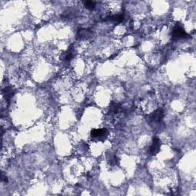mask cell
Instances as JSON below:
<instances>
[{
  "label": "cell",
  "mask_w": 196,
  "mask_h": 196,
  "mask_svg": "<svg viewBox=\"0 0 196 196\" xmlns=\"http://www.w3.org/2000/svg\"><path fill=\"white\" fill-rule=\"evenodd\" d=\"M172 38L176 40H178L181 39H185L189 37L188 33L185 31L183 27L179 24H176V26L172 31Z\"/></svg>",
  "instance_id": "obj_1"
},
{
  "label": "cell",
  "mask_w": 196,
  "mask_h": 196,
  "mask_svg": "<svg viewBox=\"0 0 196 196\" xmlns=\"http://www.w3.org/2000/svg\"><path fill=\"white\" fill-rule=\"evenodd\" d=\"M108 134V131L105 128H101V129H94L91 130V136L94 139H104Z\"/></svg>",
  "instance_id": "obj_2"
},
{
  "label": "cell",
  "mask_w": 196,
  "mask_h": 196,
  "mask_svg": "<svg viewBox=\"0 0 196 196\" xmlns=\"http://www.w3.org/2000/svg\"><path fill=\"white\" fill-rule=\"evenodd\" d=\"M161 145H162V143H161V140H160L159 138H157V137L153 138V143L151 145L150 149H149V152H150L151 155H156V154L160 152Z\"/></svg>",
  "instance_id": "obj_3"
},
{
  "label": "cell",
  "mask_w": 196,
  "mask_h": 196,
  "mask_svg": "<svg viewBox=\"0 0 196 196\" xmlns=\"http://www.w3.org/2000/svg\"><path fill=\"white\" fill-rule=\"evenodd\" d=\"M164 117V111L162 109H158L149 116V120L152 122H160Z\"/></svg>",
  "instance_id": "obj_4"
},
{
  "label": "cell",
  "mask_w": 196,
  "mask_h": 196,
  "mask_svg": "<svg viewBox=\"0 0 196 196\" xmlns=\"http://www.w3.org/2000/svg\"><path fill=\"white\" fill-rule=\"evenodd\" d=\"M74 57V48L72 46L68 49V51H64L61 56V58L64 61H70Z\"/></svg>",
  "instance_id": "obj_5"
},
{
  "label": "cell",
  "mask_w": 196,
  "mask_h": 196,
  "mask_svg": "<svg viewBox=\"0 0 196 196\" xmlns=\"http://www.w3.org/2000/svg\"><path fill=\"white\" fill-rule=\"evenodd\" d=\"M91 32L88 29H81L78 31V36L80 39H87L91 35Z\"/></svg>",
  "instance_id": "obj_6"
},
{
  "label": "cell",
  "mask_w": 196,
  "mask_h": 196,
  "mask_svg": "<svg viewBox=\"0 0 196 196\" xmlns=\"http://www.w3.org/2000/svg\"><path fill=\"white\" fill-rule=\"evenodd\" d=\"M3 94H4V96L5 97L8 101L9 100V99L13 96V90L11 87H5L4 90H3Z\"/></svg>",
  "instance_id": "obj_7"
},
{
  "label": "cell",
  "mask_w": 196,
  "mask_h": 196,
  "mask_svg": "<svg viewBox=\"0 0 196 196\" xmlns=\"http://www.w3.org/2000/svg\"><path fill=\"white\" fill-rule=\"evenodd\" d=\"M123 19H124V17L122 15H115V16H113L111 17H109V20L113 21V22H123Z\"/></svg>",
  "instance_id": "obj_8"
},
{
  "label": "cell",
  "mask_w": 196,
  "mask_h": 196,
  "mask_svg": "<svg viewBox=\"0 0 196 196\" xmlns=\"http://www.w3.org/2000/svg\"><path fill=\"white\" fill-rule=\"evenodd\" d=\"M84 6L86 9H89V10H94L95 8V2L93 1H85Z\"/></svg>",
  "instance_id": "obj_9"
},
{
  "label": "cell",
  "mask_w": 196,
  "mask_h": 196,
  "mask_svg": "<svg viewBox=\"0 0 196 196\" xmlns=\"http://www.w3.org/2000/svg\"><path fill=\"white\" fill-rule=\"evenodd\" d=\"M119 110V107L118 105L116 104V103H112V104H110V106H109V114H116L117 112H118Z\"/></svg>",
  "instance_id": "obj_10"
},
{
  "label": "cell",
  "mask_w": 196,
  "mask_h": 196,
  "mask_svg": "<svg viewBox=\"0 0 196 196\" xmlns=\"http://www.w3.org/2000/svg\"><path fill=\"white\" fill-rule=\"evenodd\" d=\"M2 182H8V178H7L6 176H4L3 175H2V178H1Z\"/></svg>",
  "instance_id": "obj_11"
}]
</instances>
